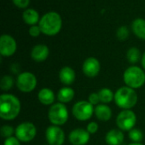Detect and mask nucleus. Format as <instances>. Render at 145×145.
<instances>
[{"label": "nucleus", "instance_id": "nucleus-32", "mask_svg": "<svg viewBox=\"0 0 145 145\" xmlns=\"http://www.w3.org/2000/svg\"><path fill=\"white\" fill-rule=\"evenodd\" d=\"M12 1L15 6L21 9L26 8L30 3V0H12Z\"/></svg>", "mask_w": 145, "mask_h": 145}, {"label": "nucleus", "instance_id": "nucleus-4", "mask_svg": "<svg viewBox=\"0 0 145 145\" xmlns=\"http://www.w3.org/2000/svg\"><path fill=\"white\" fill-rule=\"evenodd\" d=\"M123 81L125 85L134 90L141 88L145 84L144 70L135 65L128 67L124 71Z\"/></svg>", "mask_w": 145, "mask_h": 145}, {"label": "nucleus", "instance_id": "nucleus-3", "mask_svg": "<svg viewBox=\"0 0 145 145\" xmlns=\"http://www.w3.org/2000/svg\"><path fill=\"white\" fill-rule=\"evenodd\" d=\"M38 26L43 34L48 36H54L61 30L62 19L58 13L51 11L45 14L41 18Z\"/></svg>", "mask_w": 145, "mask_h": 145}, {"label": "nucleus", "instance_id": "nucleus-25", "mask_svg": "<svg viewBox=\"0 0 145 145\" xmlns=\"http://www.w3.org/2000/svg\"><path fill=\"white\" fill-rule=\"evenodd\" d=\"M129 138L133 141V143H141L144 139V133L138 128H133L128 132Z\"/></svg>", "mask_w": 145, "mask_h": 145}, {"label": "nucleus", "instance_id": "nucleus-24", "mask_svg": "<svg viewBox=\"0 0 145 145\" xmlns=\"http://www.w3.org/2000/svg\"><path fill=\"white\" fill-rule=\"evenodd\" d=\"M15 81L13 76L11 75H3L0 80V88L3 91H10Z\"/></svg>", "mask_w": 145, "mask_h": 145}, {"label": "nucleus", "instance_id": "nucleus-26", "mask_svg": "<svg viewBox=\"0 0 145 145\" xmlns=\"http://www.w3.org/2000/svg\"><path fill=\"white\" fill-rule=\"evenodd\" d=\"M0 133H1V136L4 139H6L14 136V134L15 133V129L9 125H4L1 127Z\"/></svg>", "mask_w": 145, "mask_h": 145}, {"label": "nucleus", "instance_id": "nucleus-1", "mask_svg": "<svg viewBox=\"0 0 145 145\" xmlns=\"http://www.w3.org/2000/svg\"><path fill=\"white\" fill-rule=\"evenodd\" d=\"M20 109L21 103L16 96L10 93H3L0 96V117L2 120L10 121L16 119Z\"/></svg>", "mask_w": 145, "mask_h": 145}, {"label": "nucleus", "instance_id": "nucleus-6", "mask_svg": "<svg viewBox=\"0 0 145 145\" xmlns=\"http://www.w3.org/2000/svg\"><path fill=\"white\" fill-rule=\"evenodd\" d=\"M15 85L20 91L23 93H30L36 89L37 79L34 73L31 72H22L17 75Z\"/></svg>", "mask_w": 145, "mask_h": 145}, {"label": "nucleus", "instance_id": "nucleus-9", "mask_svg": "<svg viewBox=\"0 0 145 145\" xmlns=\"http://www.w3.org/2000/svg\"><path fill=\"white\" fill-rule=\"evenodd\" d=\"M14 135L21 143H29L36 138L37 127L32 122L24 121L16 126Z\"/></svg>", "mask_w": 145, "mask_h": 145}, {"label": "nucleus", "instance_id": "nucleus-2", "mask_svg": "<svg viewBox=\"0 0 145 145\" xmlns=\"http://www.w3.org/2000/svg\"><path fill=\"white\" fill-rule=\"evenodd\" d=\"M138 94L136 91L127 85L121 86L115 92L114 101L121 109H132L138 103Z\"/></svg>", "mask_w": 145, "mask_h": 145}, {"label": "nucleus", "instance_id": "nucleus-31", "mask_svg": "<svg viewBox=\"0 0 145 145\" xmlns=\"http://www.w3.org/2000/svg\"><path fill=\"white\" fill-rule=\"evenodd\" d=\"M20 141L14 136L11 137V138H6L4 139V142H3V145H20Z\"/></svg>", "mask_w": 145, "mask_h": 145}, {"label": "nucleus", "instance_id": "nucleus-11", "mask_svg": "<svg viewBox=\"0 0 145 145\" xmlns=\"http://www.w3.org/2000/svg\"><path fill=\"white\" fill-rule=\"evenodd\" d=\"M17 50L15 39L8 34H3L0 38V54L2 56L9 57L13 56Z\"/></svg>", "mask_w": 145, "mask_h": 145}, {"label": "nucleus", "instance_id": "nucleus-16", "mask_svg": "<svg viewBox=\"0 0 145 145\" xmlns=\"http://www.w3.org/2000/svg\"><path fill=\"white\" fill-rule=\"evenodd\" d=\"M55 98V94L50 88H42L37 93L38 101L45 106H52L54 104Z\"/></svg>", "mask_w": 145, "mask_h": 145}, {"label": "nucleus", "instance_id": "nucleus-10", "mask_svg": "<svg viewBox=\"0 0 145 145\" xmlns=\"http://www.w3.org/2000/svg\"><path fill=\"white\" fill-rule=\"evenodd\" d=\"M45 138L48 145H63L65 133L60 126L51 125L45 131Z\"/></svg>", "mask_w": 145, "mask_h": 145}, {"label": "nucleus", "instance_id": "nucleus-34", "mask_svg": "<svg viewBox=\"0 0 145 145\" xmlns=\"http://www.w3.org/2000/svg\"><path fill=\"white\" fill-rule=\"evenodd\" d=\"M141 65H142V67H143V69L145 70V52L143 54V56H142V58H141Z\"/></svg>", "mask_w": 145, "mask_h": 145}, {"label": "nucleus", "instance_id": "nucleus-35", "mask_svg": "<svg viewBox=\"0 0 145 145\" xmlns=\"http://www.w3.org/2000/svg\"><path fill=\"white\" fill-rule=\"evenodd\" d=\"M128 145H144L143 144H141V143H131V144H129Z\"/></svg>", "mask_w": 145, "mask_h": 145}, {"label": "nucleus", "instance_id": "nucleus-30", "mask_svg": "<svg viewBox=\"0 0 145 145\" xmlns=\"http://www.w3.org/2000/svg\"><path fill=\"white\" fill-rule=\"evenodd\" d=\"M42 32L41 29H40V26H37V25H34V26H31L29 29V34L31 36V37H38L40 35V33Z\"/></svg>", "mask_w": 145, "mask_h": 145}, {"label": "nucleus", "instance_id": "nucleus-29", "mask_svg": "<svg viewBox=\"0 0 145 145\" xmlns=\"http://www.w3.org/2000/svg\"><path fill=\"white\" fill-rule=\"evenodd\" d=\"M86 130L90 133V134H95L99 131V125L95 121H91L88 124Z\"/></svg>", "mask_w": 145, "mask_h": 145}, {"label": "nucleus", "instance_id": "nucleus-22", "mask_svg": "<svg viewBox=\"0 0 145 145\" xmlns=\"http://www.w3.org/2000/svg\"><path fill=\"white\" fill-rule=\"evenodd\" d=\"M99 99H100V103H104V104H107L111 103L114 98H115V93L111 91V89L105 87V88H101L99 91Z\"/></svg>", "mask_w": 145, "mask_h": 145}, {"label": "nucleus", "instance_id": "nucleus-20", "mask_svg": "<svg viewBox=\"0 0 145 145\" xmlns=\"http://www.w3.org/2000/svg\"><path fill=\"white\" fill-rule=\"evenodd\" d=\"M132 30L138 38L145 40V20L142 18L135 19L132 23Z\"/></svg>", "mask_w": 145, "mask_h": 145}, {"label": "nucleus", "instance_id": "nucleus-14", "mask_svg": "<svg viewBox=\"0 0 145 145\" xmlns=\"http://www.w3.org/2000/svg\"><path fill=\"white\" fill-rule=\"evenodd\" d=\"M59 79L65 86H70L76 80V72L72 68L65 66L59 72Z\"/></svg>", "mask_w": 145, "mask_h": 145}, {"label": "nucleus", "instance_id": "nucleus-23", "mask_svg": "<svg viewBox=\"0 0 145 145\" xmlns=\"http://www.w3.org/2000/svg\"><path fill=\"white\" fill-rule=\"evenodd\" d=\"M142 55L140 50L136 47L130 48L127 52V59L131 64H136L139 61H141Z\"/></svg>", "mask_w": 145, "mask_h": 145}, {"label": "nucleus", "instance_id": "nucleus-36", "mask_svg": "<svg viewBox=\"0 0 145 145\" xmlns=\"http://www.w3.org/2000/svg\"><path fill=\"white\" fill-rule=\"evenodd\" d=\"M45 145H48V144H45Z\"/></svg>", "mask_w": 145, "mask_h": 145}, {"label": "nucleus", "instance_id": "nucleus-21", "mask_svg": "<svg viewBox=\"0 0 145 145\" xmlns=\"http://www.w3.org/2000/svg\"><path fill=\"white\" fill-rule=\"evenodd\" d=\"M23 20L27 25L34 26L36 25L39 21V15L37 11H36L33 9H27L23 12Z\"/></svg>", "mask_w": 145, "mask_h": 145}, {"label": "nucleus", "instance_id": "nucleus-12", "mask_svg": "<svg viewBox=\"0 0 145 145\" xmlns=\"http://www.w3.org/2000/svg\"><path fill=\"white\" fill-rule=\"evenodd\" d=\"M101 69L99 61L93 56L87 58L82 64V72L88 78H95L99 75Z\"/></svg>", "mask_w": 145, "mask_h": 145}, {"label": "nucleus", "instance_id": "nucleus-19", "mask_svg": "<svg viewBox=\"0 0 145 145\" xmlns=\"http://www.w3.org/2000/svg\"><path fill=\"white\" fill-rule=\"evenodd\" d=\"M75 97V91L70 86H64L60 88L57 93V99L59 103H68L71 102Z\"/></svg>", "mask_w": 145, "mask_h": 145}, {"label": "nucleus", "instance_id": "nucleus-8", "mask_svg": "<svg viewBox=\"0 0 145 145\" xmlns=\"http://www.w3.org/2000/svg\"><path fill=\"white\" fill-rule=\"evenodd\" d=\"M137 122V115L131 109L121 110L116 116V123L122 132H129L134 128Z\"/></svg>", "mask_w": 145, "mask_h": 145}, {"label": "nucleus", "instance_id": "nucleus-7", "mask_svg": "<svg viewBox=\"0 0 145 145\" xmlns=\"http://www.w3.org/2000/svg\"><path fill=\"white\" fill-rule=\"evenodd\" d=\"M94 106L88 101L82 100L76 102L71 109L73 116L79 121H87L92 118L94 114Z\"/></svg>", "mask_w": 145, "mask_h": 145}, {"label": "nucleus", "instance_id": "nucleus-15", "mask_svg": "<svg viewBox=\"0 0 145 145\" xmlns=\"http://www.w3.org/2000/svg\"><path fill=\"white\" fill-rule=\"evenodd\" d=\"M49 55V49L45 44H37L31 51V57L37 62H42L47 60Z\"/></svg>", "mask_w": 145, "mask_h": 145}, {"label": "nucleus", "instance_id": "nucleus-13", "mask_svg": "<svg viewBox=\"0 0 145 145\" xmlns=\"http://www.w3.org/2000/svg\"><path fill=\"white\" fill-rule=\"evenodd\" d=\"M90 133L83 128L73 129L69 134V141L72 145H86L90 140Z\"/></svg>", "mask_w": 145, "mask_h": 145}, {"label": "nucleus", "instance_id": "nucleus-27", "mask_svg": "<svg viewBox=\"0 0 145 145\" xmlns=\"http://www.w3.org/2000/svg\"><path fill=\"white\" fill-rule=\"evenodd\" d=\"M129 36V30L126 26H121L118 28L116 32V37L119 40L124 41L126 40Z\"/></svg>", "mask_w": 145, "mask_h": 145}, {"label": "nucleus", "instance_id": "nucleus-28", "mask_svg": "<svg viewBox=\"0 0 145 145\" xmlns=\"http://www.w3.org/2000/svg\"><path fill=\"white\" fill-rule=\"evenodd\" d=\"M92 105L93 106H97L100 103V99H99V96L98 92H93L88 96V100Z\"/></svg>", "mask_w": 145, "mask_h": 145}, {"label": "nucleus", "instance_id": "nucleus-17", "mask_svg": "<svg viewBox=\"0 0 145 145\" xmlns=\"http://www.w3.org/2000/svg\"><path fill=\"white\" fill-rule=\"evenodd\" d=\"M124 142V133L120 129H111L105 135V143L108 145H121Z\"/></svg>", "mask_w": 145, "mask_h": 145}, {"label": "nucleus", "instance_id": "nucleus-18", "mask_svg": "<svg viewBox=\"0 0 145 145\" xmlns=\"http://www.w3.org/2000/svg\"><path fill=\"white\" fill-rule=\"evenodd\" d=\"M112 110L107 104H99L94 109V115L96 118L101 121H108L112 117Z\"/></svg>", "mask_w": 145, "mask_h": 145}, {"label": "nucleus", "instance_id": "nucleus-5", "mask_svg": "<svg viewBox=\"0 0 145 145\" xmlns=\"http://www.w3.org/2000/svg\"><path fill=\"white\" fill-rule=\"evenodd\" d=\"M49 122L54 126H63L69 120V112L65 104L57 103L50 106L48 112Z\"/></svg>", "mask_w": 145, "mask_h": 145}, {"label": "nucleus", "instance_id": "nucleus-33", "mask_svg": "<svg viewBox=\"0 0 145 145\" xmlns=\"http://www.w3.org/2000/svg\"><path fill=\"white\" fill-rule=\"evenodd\" d=\"M10 69H11V72L14 73V74H17V75H19L20 73V66H19V64H17V63H14V64H12L11 65V67H10Z\"/></svg>", "mask_w": 145, "mask_h": 145}]
</instances>
